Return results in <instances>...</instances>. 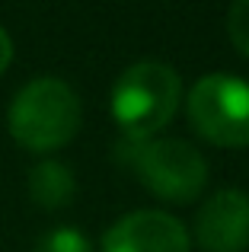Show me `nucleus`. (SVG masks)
<instances>
[{"mask_svg": "<svg viewBox=\"0 0 249 252\" xmlns=\"http://www.w3.org/2000/svg\"><path fill=\"white\" fill-rule=\"evenodd\" d=\"M115 157L131 166L147 191L160 201L186 204L205 191L208 185V163L188 141L179 137H150V141H131L122 137Z\"/></svg>", "mask_w": 249, "mask_h": 252, "instance_id": "nucleus-2", "label": "nucleus"}, {"mask_svg": "<svg viewBox=\"0 0 249 252\" xmlns=\"http://www.w3.org/2000/svg\"><path fill=\"white\" fill-rule=\"evenodd\" d=\"M182 99V80L176 67L163 61H137L112 86V118L124 137L150 141L173 122Z\"/></svg>", "mask_w": 249, "mask_h": 252, "instance_id": "nucleus-3", "label": "nucleus"}, {"mask_svg": "<svg viewBox=\"0 0 249 252\" xmlns=\"http://www.w3.org/2000/svg\"><path fill=\"white\" fill-rule=\"evenodd\" d=\"M192 128L214 147H249V83L237 74H205L186 99Z\"/></svg>", "mask_w": 249, "mask_h": 252, "instance_id": "nucleus-4", "label": "nucleus"}, {"mask_svg": "<svg viewBox=\"0 0 249 252\" xmlns=\"http://www.w3.org/2000/svg\"><path fill=\"white\" fill-rule=\"evenodd\" d=\"M35 252H93V246L77 227H55L38 240Z\"/></svg>", "mask_w": 249, "mask_h": 252, "instance_id": "nucleus-8", "label": "nucleus"}, {"mask_svg": "<svg viewBox=\"0 0 249 252\" xmlns=\"http://www.w3.org/2000/svg\"><path fill=\"white\" fill-rule=\"evenodd\" d=\"M195 240L201 252H243L249 246V195L220 189L198 208Z\"/></svg>", "mask_w": 249, "mask_h": 252, "instance_id": "nucleus-6", "label": "nucleus"}, {"mask_svg": "<svg viewBox=\"0 0 249 252\" xmlns=\"http://www.w3.org/2000/svg\"><path fill=\"white\" fill-rule=\"evenodd\" d=\"M29 198L45 211H58L64 204H70L77 191V179H74V169L64 166L58 160H42L29 169Z\"/></svg>", "mask_w": 249, "mask_h": 252, "instance_id": "nucleus-7", "label": "nucleus"}, {"mask_svg": "<svg viewBox=\"0 0 249 252\" xmlns=\"http://www.w3.org/2000/svg\"><path fill=\"white\" fill-rule=\"evenodd\" d=\"M10 61H13V38L6 35V29L0 26V74L10 67Z\"/></svg>", "mask_w": 249, "mask_h": 252, "instance_id": "nucleus-10", "label": "nucleus"}, {"mask_svg": "<svg viewBox=\"0 0 249 252\" xmlns=\"http://www.w3.org/2000/svg\"><path fill=\"white\" fill-rule=\"evenodd\" d=\"M80 96L58 77H35L13 96L6 125L19 147L32 154H51L74 141L80 128Z\"/></svg>", "mask_w": 249, "mask_h": 252, "instance_id": "nucleus-1", "label": "nucleus"}, {"mask_svg": "<svg viewBox=\"0 0 249 252\" xmlns=\"http://www.w3.org/2000/svg\"><path fill=\"white\" fill-rule=\"evenodd\" d=\"M227 32L240 55L249 58V0H237L227 13Z\"/></svg>", "mask_w": 249, "mask_h": 252, "instance_id": "nucleus-9", "label": "nucleus"}, {"mask_svg": "<svg viewBox=\"0 0 249 252\" xmlns=\"http://www.w3.org/2000/svg\"><path fill=\"white\" fill-rule=\"evenodd\" d=\"M188 230L166 211L124 214L102 236V252H188Z\"/></svg>", "mask_w": 249, "mask_h": 252, "instance_id": "nucleus-5", "label": "nucleus"}]
</instances>
